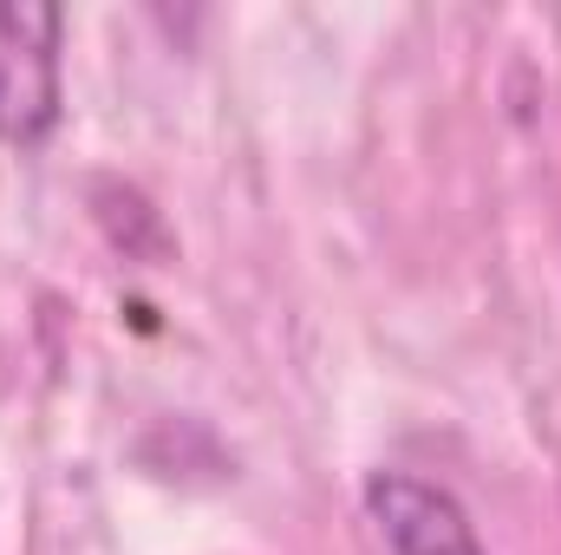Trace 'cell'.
I'll list each match as a JSON object with an SVG mask.
<instances>
[{
    "instance_id": "obj_1",
    "label": "cell",
    "mask_w": 561,
    "mask_h": 555,
    "mask_svg": "<svg viewBox=\"0 0 561 555\" xmlns=\"http://www.w3.org/2000/svg\"><path fill=\"white\" fill-rule=\"evenodd\" d=\"M66 13L53 0H0V144H46L66 112Z\"/></svg>"
},
{
    "instance_id": "obj_2",
    "label": "cell",
    "mask_w": 561,
    "mask_h": 555,
    "mask_svg": "<svg viewBox=\"0 0 561 555\" xmlns=\"http://www.w3.org/2000/svg\"><path fill=\"white\" fill-rule=\"evenodd\" d=\"M366 517L379 523L392 555H490L477 543L470 510L419 471H392V464L373 471L366 477Z\"/></svg>"
}]
</instances>
